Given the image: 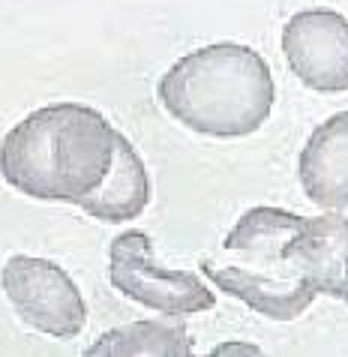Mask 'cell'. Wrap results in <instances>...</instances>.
Segmentation results:
<instances>
[{
	"label": "cell",
	"mask_w": 348,
	"mask_h": 357,
	"mask_svg": "<svg viewBox=\"0 0 348 357\" xmlns=\"http://www.w3.org/2000/svg\"><path fill=\"white\" fill-rule=\"evenodd\" d=\"M117 130L91 105L54 102L31 112L3 138L0 168L13 190L39 202L78 204L105 183Z\"/></svg>",
	"instance_id": "cell-1"
},
{
	"label": "cell",
	"mask_w": 348,
	"mask_h": 357,
	"mask_svg": "<svg viewBox=\"0 0 348 357\" xmlns=\"http://www.w3.org/2000/svg\"><path fill=\"white\" fill-rule=\"evenodd\" d=\"M156 96L186 130L228 142L262 130L273 112L276 84L255 48L213 43L168 66L156 84Z\"/></svg>",
	"instance_id": "cell-2"
},
{
	"label": "cell",
	"mask_w": 348,
	"mask_h": 357,
	"mask_svg": "<svg viewBox=\"0 0 348 357\" xmlns=\"http://www.w3.org/2000/svg\"><path fill=\"white\" fill-rule=\"evenodd\" d=\"M306 216L282 207H250L225 234L222 252L202 259V273L216 289L237 297L252 312L273 321H294L315 303L318 291L288 252V241Z\"/></svg>",
	"instance_id": "cell-3"
},
{
	"label": "cell",
	"mask_w": 348,
	"mask_h": 357,
	"mask_svg": "<svg viewBox=\"0 0 348 357\" xmlns=\"http://www.w3.org/2000/svg\"><path fill=\"white\" fill-rule=\"evenodd\" d=\"M112 285L133 303L156 310L172 319L207 312L216 306V294L190 271H165L156 261L153 237L144 231H121L108 250Z\"/></svg>",
	"instance_id": "cell-4"
},
{
	"label": "cell",
	"mask_w": 348,
	"mask_h": 357,
	"mask_svg": "<svg viewBox=\"0 0 348 357\" xmlns=\"http://www.w3.org/2000/svg\"><path fill=\"white\" fill-rule=\"evenodd\" d=\"M3 291L27 327L54 340H73L87 321V306L63 267L36 255H9L3 264Z\"/></svg>",
	"instance_id": "cell-5"
},
{
	"label": "cell",
	"mask_w": 348,
	"mask_h": 357,
	"mask_svg": "<svg viewBox=\"0 0 348 357\" xmlns=\"http://www.w3.org/2000/svg\"><path fill=\"white\" fill-rule=\"evenodd\" d=\"M288 69L318 93L348 91V18L333 9H301L282 31Z\"/></svg>",
	"instance_id": "cell-6"
},
{
	"label": "cell",
	"mask_w": 348,
	"mask_h": 357,
	"mask_svg": "<svg viewBox=\"0 0 348 357\" xmlns=\"http://www.w3.org/2000/svg\"><path fill=\"white\" fill-rule=\"evenodd\" d=\"M288 252L318 294L348 306V216L333 211L306 216L303 228L288 241Z\"/></svg>",
	"instance_id": "cell-7"
},
{
	"label": "cell",
	"mask_w": 348,
	"mask_h": 357,
	"mask_svg": "<svg viewBox=\"0 0 348 357\" xmlns=\"http://www.w3.org/2000/svg\"><path fill=\"white\" fill-rule=\"evenodd\" d=\"M297 174L306 198L321 211L340 213L348 207V112H336L315 126L303 144Z\"/></svg>",
	"instance_id": "cell-8"
},
{
	"label": "cell",
	"mask_w": 348,
	"mask_h": 357,
	"mask_svg": "<svg viewBox=\"0 0 348 357\" xmlns=\"http://www.w3.org/2000/svg\"><path fill=\"white\" fill-rule=\"evenodd\" d=\"M147 204H151V174H147L142 156L135 153L133 142L117 132L114 162L105 183L96 192L82 198L75 207H82L87 216H93L99 222L121 225L142 216Z\"/></svg>",
	"instance_id": "cell-9"
},
{
	"label": "cell",
	"mask_w": 348,
	"mask_h": 357,
	"mask_svg": "<svg viewBox=\"0 0 348 357\" xmlns=\"http://www.w3.org/2000/svg\"><path fill=\"white\" fill-rule=\"evenodd\" d=\"M172 315L159 321H133L126 327L103 333L84 354L91 357H133V354H162V357H190L192 336L183 321H168Z\"/></svg>",
	"instance_id": "cell-10"
},
{
	"label": "cell",
	"mask_w": 348,
	"mask_h": 357,
	"mask_svg": "<svg viewBox=\"0 0 348 357\" xmlns=\"http://www.w3.org/2000/svg\"><path fill=\"white\" fill-rule=\"evenodd\" d=\"M213 354H262V349L250 342H225V345H216Z\"/></svg>",
	"instance_id": "cell-11"
}]
</instances>
